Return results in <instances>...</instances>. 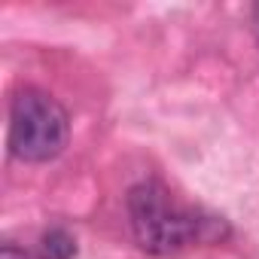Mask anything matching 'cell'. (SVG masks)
<instances>
[{"label":"cell","mask_w":259,"mask_h":259,"mask_svg":"<svg viewBox=\"0 0 259 259\" xmlns=\"http://www.w3.org/2000/svg\"><path fill=\"white\" fill-rule=\"evenodd\" d=\"M125 207L138 247L153 256H171L192 244H213L229 235V226L220 217L174 201V195L159 180L132 186Z\"/></svg>","instance_id":"cell-1"},{"label":"cell","mask_w":259,"mask_h":259,"mask_svg":"<svg viewBox=\"0 0 259 259\" xmlns=\"http://www.w3.org/2000/svg\"><path fill=\"white\" fill-rule=\"evenodd\" d=\"M70 141V116L46 92L25 85L10 101V156L28 165L52 162Z\"/></svg>","instance_id":"cell-2"},{"label":"cell","mask_w":259,"mask_h":259,"mask_svg":"<svg viewBox=\"0 0 259 259\" xmlns=\"http://www.w3.org/2000/svg\"><path fill=\"white\" fill-rule=\"evenodd\" d=\"M76 256V241L64 229H49L43 235V259H73Z\"/></svg>","instance_id":"cell-3"},{"label":"cell","mask_w":259,"mask_h":259,"mask_svg":"<svg viewBox=\"0 0 259 259\" xmlns=\"http://www.w3.org/2000/svg\"><path fill=\"white\" fill-rule=\"evenodd\" d=\"M0 259H31L25 250H19L16 244H4V250H0Z\"/></svg>","instance_id":"cell-4"},{"label":"cell","mask_w":259,"mask_h":259,"mask_svg":"<svg viewBox=\"0 0 259 259\" xmlns=\"http://www.w3.org/2000/svg\"><path fill=\"white\" fill-rule=\"evenodd\" d=\"M253 31H256V37H259V4L253 7Z\"/></svg>","instance_id":"cell-5"}]
</instances>
